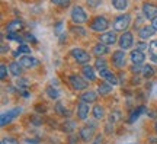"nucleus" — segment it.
<instances>
[{
    "instance_id": "20",
    "label": "nucleus",
    "mask_w": 157,
    "mask_h": 144,
    "mask_svg": "<svg viewBox=\"0 0 157 144\" xmlns=\"http://www.w3.org/2000/svg\"><path fill=\"white\" fill-rule=\"evenodd\" d=\"M96 99H98V95L93 90H87V92H83L80 95V100H84L87 103H93V102H96Z\"/></svg>"
},
{
    "instance_id": "49",
    "label": "nucleus",
    "mask_w": 157,
    "mask_h": 144,
    "mask_svg": "<svg viewBox=\"0 0 157 144\" xmlns=\"http://www.w3.org/2000/svg\"><path fill=\"white\" fill-rule=\"evenodd\" d=\"M154 130H156V133H157V121H156V124H154Z\"/></svg>"
},
{
    "instance_id": "22",
    "label": "nucleus",
    "mask_w": 157,
    "mask_h": 144,
    "mask_svg": "<svg viewBox=\"0 0 157 144\" xmlns=\"http://www.w3.org/2000/svg\"><path fill=\"white\" fill-rule=\"evenodd\" d=\"M92 115H93V118L95 119H103L105 118V111H103V108H102L101 105H95V108L92 109Z\"/></svg>"
},
{
    "instance_id": "36",
    "label": "nucleus",
    "mask_w": 157,
    "mask_h": 144,
    "mask_svg": "<svg viewBox=\"0 0 157 144\" xmlns=\"http://www.w3.org/2000/svg\"><path fill=\"white\" fill-rule=\"evenodd\" d=\"M71 32H74L76 35H82V37H84V35H86V29L80 28V26H73V28H71Z\"/></svg>"
},
{
    "instance_id": "14",
    "label": "nucleus",
    "mask_w": 157,
    "mask_h": 144,
    "mask_svg": "<svg viewBox=\"0 0 157 144\" xmlns=\"http://www.w3.org/2000/svg\"><path fill=\"white\" fill-rule=\"evenodd\" d=\"M23 29V22L21 19H13L10 22L7 23V26H6V31L7 33H17L19 31H22Z\"/></svg>"
},
{
    "instance_id": "34",
    "label": "nucleus",
    "mask_w": 157,
    "mask_h": 144,
    "mask_svg": "<svg viewBox=\"0 0 157 144\" xmlns=\"http://www.w3.org/2000/svg\"><path fill=\"white\" fill-rule=\"evenodd\" d=\"M98 72H99V76H101L102 79H105V80H106L108 76L112 73L111 70H109V68H108V67H105V68H101V70H98Z\"/></svg>"
},
{
    "instance_id": "29",
    "label": "nucleus",
    "mask_w": 157,
    "mask_h": 144,
    "mask_svg": "<svg viewBox=\"0 0 157 144\" xmlns=\"http://www.w3.org/2000/svg\"><path fill=\"white\" fill-rule=\"evenodd\" d=\"M51 3L58 7H68L71 5V0H51Z\"/></svg>"
},
{
    "instance_id": "46",
    "label": "nucleus",
    "mask_w": 157,
    "mask_h": 144,
    "mask_svg": "<svg viewBox=\"0 0 157 144\" xmlns=\"http://www.w3.org/2000/svg\"><path fill=\"white\" fill-rule=\"evenodd\" d=\"M0 50H2V54H5V53H7V51H9V47H6V45H2V48H0Z\"/></svg>"
},
{
    "instance_id": "48",
    "label": "nucleus",
    "mask_w": 157,
    "mask_h": 144,
    "mask_svg": "<svg viewBox=\"0 0 157 144\" xmlns=\"http://www.w3.org/2000/svg\"><path fill=\"white\" fill-rule=\"evenodd\" d=\"M150 58H151L153 63H157V56H153V54H150Z\"/></svg>"
},
{
    "instance_id": "35",
    "label": "nucleus",
    "mask_w": 157,
    "mask_h": 144,
    "mask_svg": "<svg viewBox=\"0 0 157 144\" xmlns=\"http://www.w3.org/2000/svg\"><path fill=\"white\" fill-rule=\"evenodd\" d=\"M106 82H108V83H111V84H112V86H117V84L119 83V82H118V77H117V76H115V74H113V73H111V74L108 76Z\"/></svg>"
},
{
    "instance_id": "42",
    "label": "nucleus",
    "mask_w": 157,
    "mask_h": 144,
    "mask_svg": "<svg viewBox=\"0 0 157 144\" xmlns=\"http://www.w3.org/2000/svg\"><path fill=\"white\" fill-rule=\"evenodd\" d=\"M147 48H148V44H147V42H144V39H141L140 42L137 44V50L144 51V50H147Z\"/></svg>"
},
{
    "instance_id": "32",
    "label": "nucleus",
    "mask_w": 157,
    "mask_h": 144,
    "mask_svg": "<svg viewBox=\"0 0 157 144\" xmlns=\"http://www.w3.org/2000/svg\"><path fill=\"white\" fill-rule=\"evenodd\" d=\"M148 51H150V54H153V56H157V39L156 41H151L148 44Z\"/></svg>"
},
{
    "instance_id": "5",
    "label": "nucleus",
    "mask_w": 157,
    "mask_h": 144,
    "mask_svg": "<svg viewBox=\"0 0 157 144\" xmlns=\"http://www.w3.org/2000/svg\"><path fill=\"white\" fill-rule=\"evenodd\" d=\"M118 45H119V48L124 51L129 50V48L134 45V35H132V32L125 31L124 33H121V37L118 38Z\"/></svg>"
},
{
    "instance_id": "19",
    "label": "nucleus",
    "mask_w": 157,
    "mask_h": 144,
    "mask_svg": "<svg viewBox=\"0 0 157 144\" xmlns=\"http://www.w3.org/2000/svg\"><path fill=\"white\" fill-rule=\"evenodd\" d=\"M22 68L23 67L21 66V63H19V61H12L10 64H9V70H10L12 76H15V77H21V74H22Z\"/></svg>"
},
{
    "instance_id": "10",
    "label": "nucleus",
    "mask_w": 157,
    "mask_h": 144,
    "mask_svg": "<svg viewBox=\"0 0 157 144\" xmlns=\"http://www.w3.org/2000/svg\"><path fill=\"white\" fill-rule=\"evenodd\" d=\"M141 9H143V15H144L147 19L153 21V19H156L157 18V6L156 5L148 3V2H144Z\"/></svg>"
},
{
    "instance_id": "37",
    "label": "nucleus",
    "mask_w": 157,
    "mask_h": 144,
    "mask_svg": "<svg viewBox=\"0 0 157 144\" xmlns=\"http://www.w3.org/2000/svg\"><path fill=\"white\" fill-rule=\"evenodd\" d=\"M6 77H7V66H6V64H2V66H0V79L5 80Z\"/></svg>"
},
{
    "instance_id": "9",
    "label": "nucleus",
    "mask_w": 157,
    "mask_h": 144,
    "mask_svg": "<svg viewBox=\"0 0 157 144\" xmlns=\"http://www.w3.org/2000/svg\"><path fill=\"white\" fill-rule=\"evenodd\" d=\"M21 112H22V108H15V109H10V111H7V112H3L2 116H0V125H2V127H6V125H7L12 119H15Z\"/></svg>"
},
{
    "instance_id": "1",
    "label": "nucleus",
    "mask_w": 157,
    "mask_h": 144,
    "mask_svg": "<svg viewBox=\"0 0 157 144\" xmlns=\"http://www.w3.org/2000/svg\"><path fill=\"white\" fill-rule=\"evenodd\" d=\"M129 25H131V16L128 13H122L115 18V21H113V29L117 32H125L129 28Z\"/></svg>"
},
{
    "instance_id": "30",
    "label": "nucleus",
    "mask_w": 157,
    "mask_h": 144,
    "mask_svg": "<svg viewBox=\"0 0 157 144\" xmlns=\"http://www.w3.org/2000/svg\"><path fill=\"white\" fill-rule=\"evenodd\" d=\"M106 66V60L103 58V57H98L95 61V68H98V70H101V68H105Z\"/></svg>"
},
{
    "instance_id": "25",
    "label": "nucleus",
    "mask_w": 157,
    "mask_h": 144,
    "mask_svg": "<svg viewBox=\"0 0 157 144\" xmlns=\"http://www.w3.org/2000/svg\"><path fill=\"white\" fill-rule=\"evenodd\" d=\"M76 127H77L76 121H67L63 124V131L64 133H73L74 130H76Z\"/></svg>"
},
{
    "instance_id": "16",
    "label": "nucleus",
    "mask_w": 157,
    "mask_h": 144,
    "mask_svg": "<svg viewBox=\"0 0 157 144\" xmlns=\"http://www.w3.org/2000/svg\"><path fill=\"white\" fill-rule=\"evenodd\" d=\"M82 73H83V76H84V79H86V80H89V82H95V80H96L95 67L84 64L83 68H82Z\"/></svg>"
},
{
    "instance_id": "23",
    "label": "nucleus",
    "mask_w": 157,
    "mask_h": 144,
    "mask_svg": "<svg viewBox=\"0 0 157 144\" xmlns=\"http://www.w3.org/2000/svg\"><path fill=\"white\" fill-rule=\"evenodd\" d=\"M111 3L117 10H125L128 6V0H111Z\"/></svg>"
},
{
    "instance_id": "12",
    "label": "nucleus",
    "mask_w": 157,
    "mask_h": 144,
    "mask_svg": "<svg viewBox=\"0 0 157 144\" xmlns=\"http://www.w3.org/2000/svg\"><path fill=\"white\" fill-rule=\"evenodd\" d=\"M19 63H21V66L23 68H34V67H36L39 64V61L35 57L31 56V54H25L23 57H21Z\"/></svg>"
},
{
    "instance_id": "39",
    "label": "nucleus",
    "mask_w": 157,
    "mask_h": 144,
    "mask_svg": "<svg viewBox=\"0 0 157 144\" xmlns=\"http://www.w3.org/2000/svg\"><path fill=\"white\" fill-rule=\"evenodd\" d=\"M2 144H19L16 138H12V137H5L2 140Z\"/></svg>"
},
{
    "instance_id": "27",
    "label": "nucleus",
    "mask_w": 157,
    "mask_h": 144,
    "mask_svg": "<svg viewBox=\"0 0 157 144\" xmlns=\"http://www.w3.org/2000/svg\"><path fill=\"white\" fill-rule=\"evenodd\" d=\"M56 112L58 115H63V116H70V111H67L64 106H63L61 102H57L56 105Z\"/></svg>"
},
{
    "instance_id": "26",
    "label": "nucleus",
    "mask_w": 157,
    "mask_h": 144,
    "mask_svg": "<svg viewBox=\"0 0 157 144\" xmlns=\"http://www.w3.org/2000/svg\"><path fill=\"white\" fill-rule=\"evenodd\" d=\"M141 74H143V77L144 79H150L154 76V68H153L151 66H143V72H141Z\"/></svg>"
},
{
    "instance_id": "31",
    "label": "nucleus",
    "mask_w": 157,
    "mask_h": 144,
    "mask_svg": "<svg viewBox=\"0 0 157 144\" xmlns=\"http://www.w3.org/2000/svg\"><path fill=\"white\" fill-rule=\"evenodd\" d=\"M17 54L21 56V54H31V48H29L26 44H21L19 47H17Z\"/></svg>"
},
{
    "instance_id": "7",
    "label": "nucleus",
    "mask_w": 157,
    "mask_h": 144,
    "mask_svg": "<svg viewBox=\"0 0 157 144\" xmlns=\"http://www.w3.org/2000/svg\"><path fill=\"white\" fill-rule=\"evenodd\" d=\"M68 83H70V86L73 88V90H77V92L87 89V82H86L84 79H82L80 76H77V74L68 76Z\"/></svg>"
},
{
    "instance_id": "4",
    "label": "nucleus",
    "mask_w": 157,
    "mask_h": 144,
    "mask_svg": "<svg viewBox=\"0 0 157 144\" xmlns=\"http://www.w3.org/2000/svg\"><path fill=\"white\" fill-rule=\"evenodd\" d=\"M109 28V21L105 16H96L90 21V29L96 32H105Z\"/></svg>"
},
{
    "instance_id": "2",
    "label": "nucleus",
    "mask_w": 157,
    "mask_h": 144,
    "mask_svg": "<svg viewBox=\"0 0 157 144\" xmlns=\"http://www.w3.org/2000/svg\"><path fill=\"white\" fill-rule=\"evenodd\" d=\"M70 16H71V21H73L76 25H83V23L87 22V13L82 6H73V9L70 12Z\"/></svg>"
},
{
    "instance_id": "24",
    "label": "nucleus",
    "mask_w": 157,
    "mask_h": 144,
    "mask_svg": "<svg viewBox=\"0 0 157 144\" xmlns=\"http://www.w3.org/2000/svg\"><path fill=\"white\" fill-rule=\"evenodd\" d=\"M144 112H147V109H146V106H140V108H137L132 114H131V116H129V119H128V122L131 124V122H134L135 119H138V116L141 115V114H144Z\"/></svg>"
},
{
    "instance_id": "6",
    "label": "nucleus",
    "mask_w": 157,
    "mask_h": 144,
    "mask_svg": "<svg viewBox=\"0 0 157 144\" xmlns=\"http://www.w3.org/2000/svg\"><path fill=\"white\" fill-rule=\"evenodd\" d=\"M70 56L74 58V61L77 63V64H87L90 61V56L87 51L82 50V48H73V50L70 51Z\"/></svg>"
},
{
    "instance_id": "15",
    "label": "nucleus",
    "mask_w": 157,
    "mask_h": 144,
    "mask_svg": "<svg viewBox=\"0 0 157 144\" xmlns=\"http://www.w3.org/2000/svg\"><path fill=\"white\" fill-rule=\"evenodd\" d=\"M129 60H131L132 64H143L144 60H146V56H144V53H143V51H140V50H137V48H135V50L129 54Z\"/></svg>"
},
{
    "instance_id": "47",
    "label": "nucleus",
    "mask_w": 157,
    "mask_h": 144,
    "mask_svg": "<svg viewBox=\"0 0 157 144\" xmlns=\"http://www.w3.org/2000/svg\"><path fill=\"white\" fill-rule=\"evenodd\" d=\"M151 26H153V28H154V29H156V31H157V18H156V19H153V21H151Z\"/></svg>"
},
{
    "instance_id": "33",
    "label": "nucleus",
    "mask_w": 157,
    "mask_h": 144,
    "mask_svg": "<svg viewBox=\"0 0 157 144\" xmlns=\"http://www.w3.org/2000/svg\"><path fill=\"white\" fill-rule=\"evenodd\" d=\"M118 119H121V112L119 111H113V112H111V116H109V122H115V121H118Z\"/></svg>"
},
{
    "instance_id": "11",
    "label": "nucleus",
    "mask_w": 157,
    "mask_h": 144,
    "mask_svg": "<svg viewBox=\"0 0 157 144\" xmlns=\"http://www.w3.org/2000/svg\"><path fill=\"white\" fill-rule=\"evenodd\" d=\"M89 112H90L89 103L84 102V100H80L77 105V118L80 121H86L87 116H89Z\"/></svg>"
},
{
    "instance_id": "38",
    "label": "nucleus",
    "mask_w": 157,
    "mask_h": 144,
    "mask_svg": "<svg viewBox=\"0 0 157 144\" xmlns=\"http://www.w3.org/2000/svg\"><path fill=\"white\" fill-rule=\"evenodd\" d=\"M7 38L10 39V41H17V42H23V38H22V37H19L17 33H7Z\"/></svg>"
},
{
    "instance_id": "28",
    "label": "nucleus",
    "mask_w": 157,
    "mask_h": 144,
    "mask_svg": "<svg viewBox=\"0 0 157 144\" xmlns=\"http://www.w3.org/2000/svg\"><path fill=\"white\" fill-rule=\"evenodd\" d=\"M47 95L50 96L51 99H58V98H60V92H58L56 88H52V86H48V88H47Z\"/></svg>"
},
{
    "instance_id": "3",
    "label": "nucleus",
    "mask_w": 157,
    "mask_h": 144,
    "mask_svg": "<svg viewBox=\"0 0 157 144\" xmlns=\"http://www.w3.org/2000/svg\"><path fill=\"white\" fill-rule=\"evenodd\" d=\"M95 133H96V124L95 122H90V124H86L83 127L80 128V131H78V137L86 141V143H89L90 140L95 137Z\"/></svg>"
},
{
    "instance_id": "44",
    "label": "nucleus",
    "mask_w": 157,
    "mask_h": 144,
    "mask_svg": "<svg viewBox=\"0 0 157 144\" xmlns=\"http://www.w3.org/2000/svg\"><path fill=\"white\" fill-rule=\"evenodd\" d=\"M102 143V135L99 134V135H96L95 137V140H93V143L92 144H101Z\"/></svg>"
},
{
    "instance_id": "18",
    "label": "nucleus",
    "mask_w": 157,
    "mask_h": 144,
    "mask_svg": "<svg viewBox=\"0 0 157 144\" xmlns=\"http://www.w3.org/2000/svg\"><path fill=\"white\" fill-rule=\"evenodd\" d=\"M93 54H95L96 57H103L105 54H108L109 53V48H108L106 44H103V42H99V44H96L95 47H93Z\"/></svg>"
},
{
    "instance_id": "17",
    "label": "nucleus",
    "mask_w": 157,
    "mask_h": 144,
    "mask_svg": "<svg viewBox=\"0 0 157 144\" xmlns=\"http://www.w3.org/2000/svg\"><path fill=\"white\" fill-rule=\"evenodd\" d=\"M156 33V29L153 28V26H143V28L138 31V37H140V39H148V38H151L153 35Z\"/></svg>"
},
{
    "instance_id": "21",
    "label": "nucleus",
    "mask_w": 157,
    "mask_h": 144,
    "mask_svg": "<svg viewBox=\"0 0 157 144\" xmlns=\"http://www.w3.org/2000/svg\"><path fill=\"white\" fill-rule=\"evenodd\" d=\"M112 92V84L111 83H101L99 86H98V93L101 95V96H106V95H109Z\"/></svg>"
},
{
    "instance_id": "40",
    "label": "nucleus",
    "mask_w": 157,
    "mask_h": 144,
    "mask_svg": "<svg viewBox=\"0 0 157 144\" xmlns=\"http://www.w3.org/2000/svg\"><path fill=\"white\" fill-rule=\"evenodd\" d=\"M17 86H19V88H21V89L28 88V86H29L28 79H19V80H17Z\"/></svg>"
},
{
    "instance_id": "13",
    "label": "nucleus",
    "mask_w": 157,
    "mask_h": 144,
    "mask_svg": "<svg viewBox=\"0 0 157 144\" xmlns=\"http://www.w3.org/2000/svg\"><path fill=\"white\" fill-rule=\"evenodd\" d=\"M115 32H117V31H106L105 33H102L101 37H99L101 42H103V44H106V45H113L118 41L117 33Z\"/></svg>"
},
{
    "instance_id": "45",
    "label": "nucleus",
    "mask_w": 157,
    "mask_h": 144,
    "mask_svg": "<svg viewBox=\"0 0 157 144\" xmlns=\"http://www.w3.org/2000/svg\"><path fill=\"white\" fill-rule=\"evenodd\" d=\"M25 38L28 39V41H32V42H36V39L34 38V35H32V33H26V35H25Z\"/></svg>"
},
{
    "instance_id": "43",
    "label": "nucleus",
    "mask_w": 157,
    "mask_h": 144,
    "mask_svg": "<svg viewBox=\"0 0 157 144\" xmlns=\"http://www.w3.org/2000/svg\"><path fill=\"white\" fill-rule=\"evenodd\" d=\"M131 72H132V73H141V72H143V66H141V64H132V67H131Z\"/></svg>"
},
{
    "instance_id": "41",
    "label": "nucleus",
    "mask_w": 157,
    "mask_h": 144,
    "mask_svg": "<svg viewBox=\"0 0 157 144\" xmlns=\"http://www.w3.org/2000/svg\"><path fill=\"white\" fill-rule=\"evenodd\" d=\"M86 3L89 7H98L102 3V0H86Z\"/></svg>"
},
{
    "instance_id": "8",
    "label": "nucleus",
    "mask_w": 157,
    "mask_h": 144,
    "mask_svg": "<svg viewBox=\"0 0 157 144\" xmlns=\"http://www.w3.org/2000/svg\"><path fill=\"white\" fill-rule=\"evenodd\" d=\"M112 64L117 68H124L127 64V56L124 50H117L112 53Z\"/></svg>"
}]
</instances>
